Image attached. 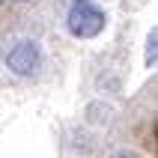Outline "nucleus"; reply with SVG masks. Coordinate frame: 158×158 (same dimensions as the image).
Returning a JSON list of instances; mask_svg holds the SVG:
<instances>
[{"instance_id":"nucleus-1","label":"nucleus","mask_w":158,"mask_h":158,"mask_svg":"<svg viewBox=\"0 0 158 158\" xmlns=\"http://www.w3.org/2000/svg\"><path fill=\"white\" fill-rule=\"evenodd\" d=\"M66 21H69V33L78 39H93L105 30V12L93 0H75Z\"/></svg>"},{"instance_id":"nucleus-2","label":"nucleus","mask_w":158,"mask_h":158,"mask_svg":"<svg viewBox=\"0 0 158 158\" xmlns=\"http://www.w3.org/2000/svg\"><path fill=\"white\" fill-rule=\"evenodd\" d=\"M39 63H42V54H39V45L30 42V39H24V42H18L12 51H9L6 57V66L15 75H21V78H27V75H33L36 69H39Z\"/></svg>"},{"instance_id":"nucleus-4","label":"nucleus","mask_w":158,"mask_h":158,"mask_svg":"<svg viewBox=\"0 0 158 158\" xmlns=\"http://www.w3.org/2000/svg\"><path fill=\"white\" fill-rule=\"evenodd\" d=\"M110 158H140L137 152H131V149H119V152H114Z\"/></svg>"},{"instance_id":"nucleus-3","label":"nucleus","mask_w":158,"mask_h":158,"mask_svg":"<svg viewBox=\"0 0 158 158\" xmlns=\"http://www.w3.org/2000/svg\"><path fill=\"white\" fill-rule=\"evenodd\" d=\"M155 42H158L155 30H149V36H146V66H152V63H155Z\"/></svg>"}]
</instances>
